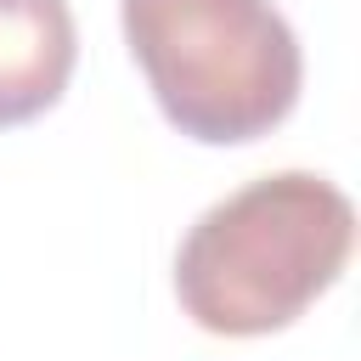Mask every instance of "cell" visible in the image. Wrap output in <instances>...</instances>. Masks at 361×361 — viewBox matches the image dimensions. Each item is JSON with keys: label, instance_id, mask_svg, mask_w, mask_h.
I'll use <instances>...</instances> for the list:
<instances>
[{"label": "cell", "instance_id": "7a4b0ae2", "mask_svg": "<svg viewBox=\"0 0 361 361\" xmlns=\"http://www.w3.org/2000/svg\"><path fill=\"white\" fill-rule=\"evenodd\" d=\"M118 23L164 118L203 147L259 141L299 102L305 51L271 0H118Z\"/></svg>", "mask_w": 361, "mask_h": 361}, {"label": "cell", "instance_id": "3957f363", "mask_svg": "<svg viewBox=\"0 0 361 361\" xmlns=\"http://www.w3.org/2000/svg\"><path fill=\"white\" fill-rule=\"evenodd\" d=\"M79 62L68 0H0V130L62 102Z\"/></svg>", "mask_w": 361, "mask_h": 361}, {"label": "cell", "instance_id": "6da1fadb", "mask_svg": "<svg viewBox=\"0 0 361 361\" xmlns=\"http://www.w3.org/2000/svg\"><path fill=\"white\" fill-rule=\"evenodd\" d=\"M355 248V203L316 169L259 175L209 203L175 248L180 310L220 338H259L305 316Z\"/></svg>", "mask_w": 361, "mask_h": 361}]
</instances>
